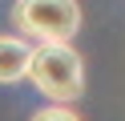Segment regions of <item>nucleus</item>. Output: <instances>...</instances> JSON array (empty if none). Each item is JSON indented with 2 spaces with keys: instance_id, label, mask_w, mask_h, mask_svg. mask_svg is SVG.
Wrapping results in <instances>:
<instances>
[{
  "instance_id": "nucleus-2",
  "label": "nucleus",
  "mask_w": 125,
  "mask_h": 121,
  "mask_svg": "<svg viewBox=\"0 0 125 121\" xmlns=\"http://www.w3.org/2000/svg\"><path fill=\"white\" fill-rule=\"evenodd\" d=\"M8 20L24 40L73 44V36L81 32V4L77 0H16Z\"/></svg>"
},
{
  "instance_id": "nucleus-1",
  "label": "nucleus",
  "mask_w": 125,
  "mask_h": 121,
  "mask_svg": "<svg viewBox=\"0 0 125 121\" xmlns=\"http://www.w3.org/2000/svg\"><path fill=\"white\" fill-rule=\"evenodd\" d=\"M28 81L52 105H73L85 93V56L73 44H36Z\"/></svg>"
},
{
  "instance_id": "nucleus-3",
  "label": "nucleus",
  "mask_w": 125,
  "mask_h": 121,
  "mask_svg": "<svg viewBox=\"0 0 125 121\" xmlns=\"http://www.w3.org/2000/svg\"><path fill=\"white\" fill-rule=\"evenodd\" d=\"M32 69V44L24 36H0V85H16Z\"/></svg>"
},
{
  "instance_id": "nucleus-4",
  "label": "nucleus",
  "mask_w": 125,
  "mask_h": 121,
  "mask_svg": "<svg viewBox=\"0 0 125 121\" xmlns=\"http://www.w3.org/2000/svg\"><path fill=\"white\" fill-rule=\"evenodd\" d=\"M28 121H85V117L73 109V105H52V101H49L44 109H36Z\"/></svg>"
}]
</instances>
